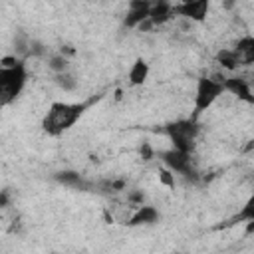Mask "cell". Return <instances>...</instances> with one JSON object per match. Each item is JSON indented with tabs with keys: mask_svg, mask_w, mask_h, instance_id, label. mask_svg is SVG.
<instances>
[{
	"mask_svg": "<svg viewBox=\"0 0 254 254\" xmlns=\"http://www.w3.org/2000/svg\"><path fill=\"white\" fill-rule=\"evenodd\" d=\"M85 103H69V101H54L42 119V127L48 135H62L69 127L77 123L83 115Z\"/></svg>",
	"mask_w": 254,
	"mask_h": 254,
	"instance_id": "obj_1",
	"label": "cell"
},
{
	"mask_svg": "<svg viewBox=\"0 0 254 254\" xmlns=\"http://www.w3.org/2000/svg\"><path fill=\"white\" fill-rule=\"evenodd\" d=\"M28 79L26 62H18L16 65L0 67V103L6 107L18 99Z\"/></svg>",
	"mask_w": 254,
	"mask_h": 254,
	"instance_id": "obj_2",
	"label": "cell"
},
{
	"mask_svg": "<svg viewBox=\"0 0 254 254\" xmlns=\"http://www.w3.org/2000/svg\"><path fill=\"white\" fill-rule=\"evenodd\" d=\"M167 135L173 143V149H179V151L190 155L194 151V145H196L198 127L190 119H181V121L167 125Z\"/></svg>",
	"mask_w": 254,
	"mask_h": 254,
	"instance_id": "obj_3",
	"label": "cell"
},
{
	"mask_svg": "<svg viewBox=\"0 0 254 254\" xmlns=\"http://www.w3.org/2000/svg\"><path fill=\"white\" fill-rule=\"evenodd\" d=\"M224 79H216V77H200L198 83H196V93H194V111L196 113H202L206 111L224 91Z\"/></svg>",
	"mask_w": 254,
	"mask_h": 254,
	"instance_id": "obj_4",
	"label": "cell"
},
{
	"mask_svg": "<svg viewBox=\"0 0 254 254\" xmlns=\"http://www.w3.org/2000/svg\"><path fill=\"white\" fill-rule=\"evenodd\" d=\"M161 159H163L165 167L171 173H179V175H185V177L194 175V171H192V159H190L189 153H183L179 149H167V151L161 153Z\"/></svg>",
	"mask_w": 254,
	"mask_h": 254,
	"instance_id": "obj_5",
	"label": "cell"
},
{
	"mask_svg": "<svg viewBox=\"0 0 254 254\" xmlns=\"http://www.w3.org/2000/svg\"><path fill=\"white\" fill-rule=\"evenodd\" d=\"M208 0H194V2H183L175 4V16H183L190 22H202L208 14Z\"/></svg>",
	"mask_w": 254,
	"mask_h": 254,
	"instance_id": "obj_6",
	"label": "cell"
},
{
	"mask_svg": "<svg viewBox=\"0 0 254 254\" xmlns=\"http://www.w3.org/2000/svg\"><path fill=\"white\" fill-rule=\"evenodd\" d=\"M151 2H129L127 6V16H125V24L129 28H139L143 22L149 20V14H151Z\"/></svg>",
	"mask_w": 254,
	"mask_h": 254,
	"instance_id": "obj_7",
	"label": "cell"
},
{
	"mask_svg": "<svg viewBox=\"0 0 254 254\" xmlns=\"http://www.w3.org/2000/svg\"><path fill=\"white\" fill-rule=\"evenodd\" d=\"M232 50H234L240 65H252L254 64V36H242L234 44Z\"/></svg>",
	"mask_w": 254,
	"mask_h": 254,
	"instance_id": "obj_8",
	"label": "cell"
},
{
	"mask_svg": "<svg viewBox=\"0 0 254 254\" xmlns=\"http://www.w3.org/2000/svg\"><path fill=\"white\" fill-rule=\"evenodd\" d=\"M173 16H175V4H169V2H157V4L151 6L149 20H151L153 26H161V24L169 22Z\"/></svg>",
	"mask_w": 254,
	"mask_h": 254,
	"instance_id": "obj_9",
	"label": "cell"
},
{
	"mask_svg": "<svg viewBox=\"0 0 254 254\" xmlns=\"http://www.w3.org/2000/svg\"><path fill=\"white\" fill-rule=\"evenodd\" d=\"M159 220V210L155 206H147V204H141L135 208V212L131 214L129 218V224L131 226H137V224H153Z\"/></svg>",
	"mask_w": 254,
	"mask_h": 254,
	"instance_id": "obj_10",
	"label": "cell"
},
{
	"mask_svg": "<svg viewBox=\"0 0 254 254\" xmlns=\"http://www.w3.org/2000/svg\"><path fill=\"white\" fill-rule=\"evenodd\" d=\"M54 81H56V85H58L60 89H64V91H75L77 85H79V79H77V75H75L71 69L65 71V73H60V75H54Z\"/></svg>",
	"mask_w": 254,
	"mask_h": 254,
	"instance_id": "obj_11",
	"label": "cell"
},
{
	"mask_svg": "<svg viewBox=\"0 0 254 254\" xmlns=\"http://www.w3.org/2000/svg\"><path fill=\"white\" fill-rule=\"evenodd\" d=\"M216 62H218L224 69H236V67H240L238 58H236V54H234L232 48H222V50L216 54Z\"/></svg>",
	"mask_w": 254,
	"mask_h": 254,
	"instance_id": "obj_12",
	"label": "cell"
},
{
	"mask_svg": "<svg viewBox=\"0 0 254 254\" xmlns=\"http://www.w3.org/2000/svg\"><path fill=\"white\" fill-rule=\"evenodd\" d=\"M48 67L54 75L65 73V71H69V60L64 54H54V56L48 58Z\"/></svg>",
	"mask_w": 254,
	"mask_h": 254,
	"instance_id": "obj_13",
	"label": "cell"
},
{
	"mask_svg": "<svg viewBox=\"0 0 254 254\" xmlns=\"http://www.w3.org/2000/svg\"><path fill=\"white\" fill-rule=\"evenodd\" d=\"M147 73H149V65L143 60H137L129 69V79H131L133 85H139L147 79Z\"/></svg>",
	"mask_w": 254,
	"mask_h": 254,
	"instance_id": "obj_14",
	"label": "cell"
},
{
	"mask_svg": "<svg viewBox=\"0 0 254 254\" xmlns=\"http://www.w3.org/2000/svg\"><path fill=\"white\" fill-rule=\"evenodd\" d=\"M234 220H240V222H254V192L246 198V202L242 204L240 212L234 216Z\"/></svg>",
	"mask_w": 254,
	"mask_h": 254,
	"instance_id": "obj_15",
	"label": "cell"
},
{
	"mask_svg": "<svg viewBox=\"0 0 254 254\" xmlns=\"http://www.w3.org/2000/svg\"><path fill=\"white\" fill-rule=\"evenodd\" d=\"M58 181H62V183H65V185H81V179H79V175H75V173H60L58 175Z\"/></svg>",
	"mask_w": 254,
	"mask_h": 254,
	"instance_id": "obj_16",
	"label": "cell"
}]
</instances>
